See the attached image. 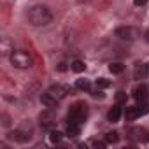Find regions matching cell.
<instances>
[{"mask_svg":"<svg viewBox=\"0 0 149 149\" xmlns=\"http://www.w3.org/2000/svg\"><path fill=\"white\" fill-rule=\"evenodd\" d=\"M76 86H77L79 90H83V91H90V90H91V83H90L88 79H77V81H76Z\"/></svg>","mask_w":149,"mask_h":149,"instance_id":"cell-14","label":"cell"},{"mask_svg":"<svg viewBox=\"0 0 149 149\" xmlns=\"http://www.w3.org/2000/svg\"><path fill=\"white\" fill-rule=\"evenodd\" d=\"M11 63L16 68H28V67H32V56L26 51H13Z\"/></svg>","mask_w":149,"mask_h":149,"instance_id":"cell-3","label":"cell"},{"mask_svg":"<svg viewBox=\"0 0 149 149\" xmlns=\"http://www.w3.org/2000/svg\"><path fill=\"white\" fill-rule=\"evenodd\" d=\"M61 137H63V133H60V132H51V133H49V140H51L53 144H58V142L61 140Z\"/></svg>","mask_w":149,"mask_h":149,"instance_id":"cell-20","label":"cell"},{"mask_svg":"<svg viewBox=\"0 0 149 149\" xmlns=\"http://www.w3.org/2000/svg\"><path fill=\"white\" fill-rule=\"evenodd\" d=\"M70 68H72L74 72H77V74H81V72H84L86 65H84V61H81V60H74V61L70 63Z\"/></svg>","mask_w":149,"mask_h":149,"instance_id":"cell-13","label":"cell"},{"mask_svg":"<svg viewBox=\"0 0 149 149\" xmlns=\"http://www.w3.org/2000/svg\"><path fill=\"white\" fill-rule=\"evenodd\" d=\"M56 68H58V72H65L68 67H67V63H65V61H61V63H58V67H56Z\"/></svg>","mask_w":149,"mask_h":149,"instance_id":"cell-23","label":"cell"},{"mask_svg":"<svg viewBox=\"0 0 149 149\" xmlns=\"http://www.w3.org/2000/svg\"><path fill=\"white\" fill-rule=\"evenodd\" d=\"M91 146H93V147H97V149H104V147H105V142H100V140H93V142H91Z\"/></svg>","mask_w":149,"mask_h":149,"instance_id":"cell-22","label":"cell"},{"mask_svg":"<svg viewBox=\"0 0 149 149\" xmlns=\"http://www.w3.org/2000/svg\"><path fill=\"white\" fill-rule=\"evenodd\" d=\"M70 91H72V90H70V86H67V84H60V83L53 84V86L47 90V93H51V95H53L54 98H58V100H63Z\"/></svg>","mask_w":149,"mask_h":149,"instance_id":"cell-6","label":"cell"},{"mask_svg":"<svg viewBox=\"0 0 149 149\" xmlns=\"http://www.w3.org/2000/svg\"><path fill=\"white\" fill-rule=\"evenodd\" d=\"M68 123H74V125H83L88 118V105L84 102H77L74 104L68 111Z\"/></svg>","mask_w":149,"mask_h":149,"instance_id":"cell-2","label":"cell"},{"mask_svg":"<svg viewBox=\"0 0 149 149\" xmlns=\"http://www.w3.org/2000/svg\"><path fill=\"white\" fill-rule=\"evenodd\" d=\"M114 33L121 40H135L139 37V30L137 28H132V26H119V28H116Z\"/></svg>","mask_w":149,"mask_h":149,"instance_id":"cell-4","label":"cell"},{"mask_svg":"<svg viewBox=\"0 0 149 149\" xmlns=\"http://www.w3.org/2000/svg\"><path fill=\"white\" fill-rule=\"evenodd\" d=\"M147 70H149V67L147 65H144V63H137L135 65V68H133V77L135 79H144L146 76H147Z\"/></svg>","mask_w":149,"mask_h":149,"instance_id":"cell-9","label":"cell"},{"mask_svg":"<svg viewBox=\"0 0 149 149\" xmlns=\"http://www.w3.org/2000/svg\"><path fill=\"white\" fill-rule=\"evenodd\" d=\"M119 140V135L116 133V132H109V133H105V142L107 144H116Z\"/></svg>","mask_w":149,"mask_h":149,"instance_id":"cell-15","label":"cell"},{"mask_svg":"<svg viewBox=\"0 0 149 149\" xmlns=\"http://www.w3.org/2000/svg\"><path fill=\"white\" fill-rule=\"evenodd\" d=\"M146 2H147V0H133V4H135L137 7H140V6H146Z\"/></svg>","mask_w":149,"mask_h":149,"instance_id":"cell-24","label":"cell"},{"mask_svg":"<svg viewBox=\"0 0 149 149\" xmlns=\"http://www.w3.org/2000/svg\"><path fill=\"white\" fill-rule=\"evenodd\" d=\"M137 111H139V116H144V114H147V112H149V107H147V104H146V102H139Z\"/></svg>","mask_w":149,"mask_h":149,"instance_id":"cell-19","label":"cell"},{"mask_svg":"<svg viewBox=\"0 0 149 149\" xmlns=\"http://www.w3.org/2000/svg\"><path fill=\"white\" fill-rule=\"evenodd\" d=\"M109 70H111L112 74H121V72L125 70V65H123V63H111V65H109Z\"/></svg>","mask_w":149,"mask_h":149,"instance_id":"cell-16","label":"cell"},{"mask_svg":"<svg viewBox=\"0 0 149 149\" xmlns=\"http://www.w3.org/2000/svg\"><path fill=\"white\" fill-rule=\"evenodd\" d=\"M133 98L137 102H146L147 100V86L146 84H137L133 88Z\"/></svg>","mask_w":149,"mask_h":149,"instance_id":"cell-7","label":"cell"},{"mask_svg":"<svg viewBox=\"0 0 149 149\" xmlns=\"http://www.w3.org/2000/svg\"><path fill=\"white\" fill-rule=\"evenodd\" d=\"M40 102H42V104H44L47 109H56L60 100H58V98H54L51 93H44V95L40 97Z\"/></svg>","mask_w":149,"mask_h":149,"instance_id":"cell-8","label":"cell"},{"mask_svg":"<svg viewBox=\"0 0 149 149\" xmlns=\"http://www.w3.org/2000/svg\"><path fill=\"white\" fill-rule=\"evenodd\" d=\"M79 132H81V125L68 123V126H67V135H68V137H77Z\"/></svg>","mask_w":149,"mask_h":149,"instance_id":"cell-12","label":"cell"},{"mask_svg":"<svg viewBox=\"0 0 149 149\" xmlns=\"http://www.w3.org/2000/svg\"><path fill=\"white\" fill-rule=\"evenodd\" d=\"M95 84H97V88H98V90H104V88H109V86H111V81H109V79H105V77H100V79H97V83H95Z\"/></svg>","mask_w":149,"mask_h":149,"instance_id":"cell-17","label":"cell"},{"mask_svg":"<svg viewBox=\"0 0 149 149\" xmlns=\"http://www.w3.org/2000/svg\"><path fill=\"white\" fill-rule=\"evenodd\" d=\"M146 42H149V30L146 32Z\"/></svg>","mask_w":149,"mask_h":149,"instance_id":"cell-25","label":"cell"},{"mask_svg":"<svg viewBox=\"0 0 149 149\" xmlns=\"http://www.w3.org/2000/svg\"><path fill=\"white\" fill-rule=\"evenodd\" d=\"M9 51H14V49H11V40H9L7 37H4V39H2V53L7 54Z\"/></svg>","mask_w":149,"mask_h":149,"instance_id":"cell-18","label":"cell"},{"mask_svg":"<svg viewBox=\"0 0 149 149\" xmlns=\"http://www.w3.org/2000/svg\"><path fill=\"white\" fill-rule=\"evenodd\" d=\"M39 119H40V125H42V128H46V130H51V128H53V126L56 125V116H54V109H47V111L40 112Z\"/></svg>","mask_w":149,"mask_h":149,"instance_id":"cell-5","label":"cell"},{"mask_svg":"<svg viewBox=\"0 0 149 149\" xmlns=\"http://www.w3.org/2000/svg\"><path fill=\"white\" fill-rule=\"evenodd\" d=\"M125 118H126V121H133V119H137V118H139L137 105H135V107H126V111H125Z\"/></svg>","mask_w":149,"mask_h":149,"instance_id":"cell-11","label":"cell"},{"mask_svg":"<svg viewBox=\"0 0 149 149\" xmlns=\"http://www.w3.org/2000/svg\"><path fill=\"white\" fill-rule=\"evenodd\" d=\"M119 118H121V107H119V104H118L116 107H112V109L109 111L107 119H109L111 123H118V121H119Z\"/></svg>","mask_w":149,"mask_h":149,"instance_id":"cell-10","label":"cell"},{"mask_svg":"<svg viewBox=\"0 0 149 149\" xmlns=\"http://www.w3.org/2000/svg\"><path fill=\"white\" fill-rule=\"evenodd\" d=\"M51 19H53V14L46 6H33L28 11V21L33 26H46L51 23Z\"/></svg>","mask_w":149,"mask_h":149,"instance_id":"cell-1","label":"cell"},{"mask_svg":"<svg viewBox=\"0 0 149 149\" xmlns=\"http://www.w3.org/2000/svg\"><path fill=\"white\" fill-rule=\"evenodd\" d=\"M116 102L121 105V104H125L126 102V93H123V91H118V95H116Z\"/></svg>","mask_w":149,"mask_h":149,"instance_id":"cell-21","label":"cell"}]
</instances>
